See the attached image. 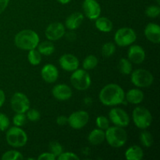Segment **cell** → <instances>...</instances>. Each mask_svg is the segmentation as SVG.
<instances>
[{"label": "cell", "mask_w": 160, "mask_h": 160, "mask_svg": "<svg viewBox=\"0 0 160 160\" xmlns=\"http://www.w3.org/2000/svg\"><path fill=\"white\" fill-rule=\"evenodd\" d=\"M100 102L106 106H116L125 102V92L123 88L115 83L105 85L98 94Z\"/></svg>", "instance_id": "1"}, {"label": "cell", "mask_w": 160, "mask_h": 160, "mask_svg": "<svg viewBox=\"0 0 160 160\" xmlns=\"http://www.w3.org/2000/svg\"><path fill=\"white\" fill-rule=\"evenodd\" d=\"M40 42V38L37 32L31 29L19 31L14 37V44L19 49L29 51L37 48Z\"/></svg>", "instance_id": "2"}, {"label": "cell", "mask_w": 160, "mask_h": 160, "mask_svg": "<svg viewBox=\"0 0 160 160\" xmlns=\"http://www.w3.org/2000/svg\"><path fill=\"white\" fill-rule=\"evenodd\" d=\"M106 141L108 145L112 148H119L123 147L128 141V133L124 128L117 126H109L105 131Z\"/></svg>", "instance_id": "3"}, {"label": "cell", "mask_w": 160, "mask_h": 160, "mask_svg": "<svg viewBox=\"0 0 160 160\" xmlns=\"http://www.w3.org/2000/svg\"><path fill=\"white\" fill-rule=\"evenodd\" d=\"M6 140L8 145L12 148H21L28 143L27 133L20 127H12L6 130Z\"/></svg>", "instance_id": "4"}, {"label": "cell", "mask_w": 160, "mask_h": 160, "mask_svg": "<svg viewBox=\"0 0 160 160\" xmlns=\"http://www.w3.org/2000/svg\"><path fill=\"white\" fill-rule=\"evenodd\" d=\"M132 120L134 125L141 130H145L152 123V115L147 108L137 106L132 112Z\"/></svg>", "instance_id": "5"}, {"label": "cell", "mask_w": 160, "mask_h": 160, "mask_svg": "<svg viewBox=\"0 0 160 160\" xmlns=\"http://www.w3.org/2000/svg\"><path fill=\"white\" fill-rule=\"evenodd\" d=\"M130 75L131 83L138 88H149L154 82L152 73L145 69H136L132 70Z\"/></svg>", "instance_id": "6"}, {"label": "cell", "mask_w": 160, "mask_h": 160, "mask_svg": "<svg viewBox=\"0 0 160 160\" xmlns=\"http://www.w3.org/2000/svg\"><path fill=\"white\" fill-rule=\"evenodd\" d=\"M70 83L76 90L85 91L88 89L92 84V78L88 70L78 68L72 72Z\"/></svg>", "instance_id": "7"}, {"label": "cell", "mask_w": 160, "mask_h": 160, "mask_svg": "<svg viewBox=\"0 0 160 160\" xmlns=\"http://www.w3.org/2000/svg\"><path fill=\"white\" fill-rule=\"evenodd\" d=\"M114 42L120 47H128L132 45L137 39V34L131 28L124 27L116 31L114 34Z\"/></svg>", "instance_id": "8"}, {"label": "cell", "mask_w": 160, "mask_h": 160, "mask_svg": "<svg viewBox=\"0 0 160 160\" xmlns=\"http://www.w3.org/2000/svg\"><path fill=\"white\" fill-rule=\"evenodd\" d=\"M10 106L15 113H26L27 111L30 109L31 102L25 94L17 92L11 98Z\"/></svg>", "instance_id": "9"}, {"label": "cell", "mask_w": 160, "mask_h": 160, "mask_svg": "<svg viewBox=\"0 0 160 160\" xmlns=\"http://www.w3.org/2000/svg\"><path fill=\"white\" fill-rule=\"evenodd\" d=\"M109 119L114 126L127 128L130 124L129 115L124 109L121 108H112L109 112Z\"/></svg>", "instance_id": "10"}, {"label": "cell", "mask_w": 160, "mask_h": 160, "mask_svg": "<svg viewBox=\"0 0 160 160\" xmlns=\"http://www.w3.org/2000/svg\"><path fill=\"white\" fill-rule=\"evenodd\" d=\"M89 121L88 112L84 110L73 112L68 117V124L74 130H81L88 124Z\"/></svg>", "instance_id": "11"}, {"label": "cell", "mask_w": 160, "mask_h": 160, "mask_svg": "<svg viewBox=\"0 0 160 160\" xmlns=\"http://www.w3.org/2000/svg\"><path fill=\"white\" fill-rule=\"evenodd\" d=\"M66 27L60 22H54L48 25L45 31V35L48 41L56 42L64 37Z\"/></svg>", "instance_id": "12"}, {"label": "cell", "mask_w": 160, "mask_h": 160, "mask_svg": "<svg viewBox=\"0 0 160 160\" xmlns=\"http://www.w3.org/2000/svg\"><path fill=\"white\" fill-rule=\"evenodd\" d=\"M84 16L91 20H95L100 17L102 9L97 0H84L82 3Z\"/></svg>", "instance_id": "13"}, {"label": "cell", "mask_w": 160, "mask_h": 160, "mask_svg": "<svg viewBox=\"0 0 160 160\" xmlns=\"http://www.w3.org/2000/svg\"><path fill=\"white\" fill-rule=\"evenodd\" d=\"M59 64L61 68L67 72H73L79 68V59L74 55L70 53H66L60 56L59 59Z\"/></svg>", "instance_id": "14"}, {"label": "cell", "mask_w": 160, "mask_h": 160, "mask_svg": "<svg viewBox=\"0 0 160 160\" xmlns=\"http://www.w3.org/2000/svg\"><path fill=\"white\" fill-rule=\"evenodd\" d=\"M146 54L143 47L139 45H131L128 51V59L132 63L142 64L145 61Z\"/></svg>", "instance_id": "15"}, {"label": "cell", "mask_w": 160, "mask_h": 160, "mask_svg": "<svg viewBox=\"0 0 160 160\" xmlns=\"http://www.w3.org/2000/svg\"><path fill=\"white\" fill-rule=\"evenodd\" d=\"M52 94L59 101H67L73 96L71 88L66 84H58L52 89Z\"/></svg>", "instance_id": "16"}, {"label": "cell", "mask_w": 160, "mask_h": 160, "mask_svg": "<svg viewBox=\"0 0 160 160\" xmlns=\"http://www.w3.org/2000/svg\"><path fill=\"white\" fill-rule=\"evenodd\" d=\"M59 70L57 67L52 63L45 64L41 70V76L42 79L48 84L55 83L59 78Z\"/></svg>", "instance_id": "17"}, {"label": "cell", "mask_w": 160, "mask_h": 160, "mask_svg": "<svg viewBox=\"0 0 160 160\" xmlns=\"http://www.w3.org/2000/svg\"><path fill=\"white\" fill-rule=\"evenodd\" d=\"M144 34L147 40L153 44L160 42V26L156 23H149L144 30Z\"/></svg>", "instance_id": "18"}, {"label": "cell", "mask_w": 160, "mask_h": 160, "mask_svg": "<svg viewBox=\"0 0 160 160\" xmlns=\"http://www.w3.org/2000/svg\"><path fill=\"white\" fill-rule=\"evenodd\" d=\"M84 16L82 12H76L67 17L65 20V27L70 31H73L81 27L84 21Z\"/></svg>", "instance_id": "19"}, {"label": "cell", "mask_w": 160, "mask_h": 160, "mask_svg": "<svg viewBox=\"0 0 160 160\" xmlns=\"http://www.w3.org/2000/svg\"><path fill=\"white\" fill-rule=\"evenodd\" d=\"M145 95L140 88L130 89L127 93H125V101L132 105H138L143 102Z\"/></svg>", "instance_id": "20"}, {"label": "cell", "mask_w": 160, "mask_h": 160, "mask_svg": "<svg viewBox=\"0 0 160 160\" xmlns=\"http://www.w3.org/2000/svg\"><path fill=\"white\" fill-rule=\"evenodd\" d=\"M89 143L92 145H98L106 141V133L103 130L95 128L89 133L88 136Z\"/></svg>", "instance_id": "21"}, {"label": "cell", "mask_w": 160, "mask_h": 160, "mask_svg": "<svg viewBox=\"0 0 160 160\" xmlns=\"http://www.w3.org/2000/svg\"><path fill=\"white\" fill-rule=\"evenodd\" d=\"M124 156L128 160H142L144 157V151L141 146L134 145L125 151Z\"/></svg>", "instance_id": "22"}, {"label": "cell", "mask_w": 160, "mask_h": 160, "mask_svg": "<svg viewBox=\"0 0 160 160\" xmlns=\"http://www.w3.org/2000/svg\"><path fill=\"white\" fill-rule=\"evenodd\" d=\"M95 26L98 31L103 33H109L112 31L113 23L106 17H99L95 20Z\"/></svg>", "instance_id": "23"}, {"label": "cell", "mask_w": 160, "mask_h": 160, "mask_svg": "<svg viewBox=\"0 0 160 160\" xmlns=\"http://www.w3.org/2000/svg\"><path fill=\"white\" fill-rule=\"evenodd\" d=\"M36 48L38 50L39 52L42 54V56H51L52 54H53L55 50H56V48H55V45L52 43V42L48 40L44 41L42 42H39Z\"/></svg>", "instance_id": "24"}, {"label": "cell", "mask_w": 160, "mask_h": 160, "mask_svg": "<svg viewBox=\"0 0 160 160\" xmlns=\"http://www.w3.org/2000/svg\"><path fill=\"white\" fill-rule=\"evenodd\" d=\"M118 69L123 75H130L133 70L132 62L128 58H121L119 61Z\"/></svg>", "instance_id": "25"}, {"label": "cell", "mask_w": 160, "mask_h": 160, "mask_svg": "<svg viewBox=\"0 0 160 160\" xmlns=\"http://www.w3.org/2000/svg\"><path fill=\"white\" fill-rule=\"evenodd\" d=\"M98 64V59L94 55H89L84 58L82 62L83 69L85 70H92L95 69Z\"/></svg>", "instance_id": "26"}, {"label": "cell", "mask_w": 160, "mask_h": 160, "mask_svg": "<svg viewBox=\"0 0 160 160\" xmlns=\"http://www.w3.org/2000/svg\"><path fill=\"white\" fill-rule=\"evenodd\" d=\"M139 139H140L142 145L145 148H150L153 145V142H154L152 134L151 132L146 131V129L143 130V131H142Z\"/></svg>", "instance_id": "27"}, {"label": "cell", "mask_w": 160, "mask_h": 160, "mask_svg": "<svg viewBox=\"0 0 160 160\" xmlns=\"http://www.w3.org/2000/svg\"><path fill=\"white\" fill-rule=\"evenodd\" d=\"M42 59V56L37 48H34L28 51V60L30 64L33 66H38L41 63Z\"/></svg>", "instance_id": "28"}, {"label": "cell", "mask_w": 160, "mask_h": 160, "mask_svg": "<svg viewBox=\"0 0 160 160\" xmlns=\"http://www.w3.org/2000/svg\"><path fill=\"white\" fill-rule=\"evenodd\" d=\"M23 154L17 150H9L2 155V160H20L23 159Z\"/></svg>", "instance_id": "29"}, {"label": "cell", "mask_w": 160, "mask_h": 160, "mask_svg": "<svg viewBox=\"0 0 160 160\" xmlns=\"http://www.w3.org/2000/svg\"><path fill=\"white\" fill-rule=\"evenodd\" d=\"M116 49H117V47H116L115 43L106 42L102 47V54L106 57H110L113 56L114 53L116 52Z\"/></svg>", "instance_id": "30"}, {"label": "cell", "mask_w": 160, "mask_h": 160, "mask_svg": "<svg viewBox=\"0 0 160 160\" xmlns=\"http://www.w3.org/2000/svg\"><path fill=\"white\" fill-rule=\"evenodd\" d=\"M95 124H96L97 128L106 131L110 126V120L108 117H104V116H98L95 120Z\"/></svg>", "instance_id": "31"}, {"label": "cell", "mask_w": 160, "mask_h": 160, "mask_svg": "<svg viewBox=\"0 0 160 160\" xmlns=\"http://www.w3.org/2000/svg\"><path fill=\"white\" fill-rule=\"evenodd\" d=\"M145 15L149 18H157L160 14V7L159 5H152L148 6L145 11Z\"/></svg>", "instance_id": "32"}, {"label": "cell", "mask_w": 160, "mask_h": 160, "mask_svg": "<svg viewBox=\"0 0 160 160\" xmlns=\"http://www.w3.org/2000/svg\"><path fill=\"white\" fill-rule=\"evenodd\" d=\"M48 148H49L50 152L54 155L56 159L63 152V148H62V145L58 142H50L49 145H48Z\"/></svg>", "instance_id": "33"}, {"label": "cell", "mask_w": 160, "mask_h": 160, "mask_svg": "<svg viewBox=\"0 0 160 160\" xmlns=\"http://www.w3.org/2000/svg\"><path fill=\"white\" fill-rule=\"evenodd\" d=\"M27 119L26 114L25 113H16L12 117V123L16 127H23L26 123Z\"/></svg>", "instance_id": "34"}, {"label": "cell", "mask_w": 160, "mask_h": 160, "mask_svg": "<svg viewBox=\"0 0 160 160\" xmlns=\"http://www.w3.org/2000/svg\"><path fill=\"white\" fill-rule=\"evenodd\" d=\"M26 117L28 120L31 122H36L40 120L41 113L38 109H31L30 108L26 112Z\"/></svg>", "instance_id": "35"}, {"label": "cell", "mask_w": 160, "mask_h": 160, "mask_svg": "<svg viewBox=\"0 0 160 160\" xmlns=\"http://www.w3.org/2000/svg\"><path fill=\"white\" fill-rule=\"evenodd\" d=\"M59 160H79L80 157L73 152H62L57 157Z\"/></svg>", "instance_id": "36"}, {"label": "cell", "mask_w": 160, "mask_h": 160, "mask_svg": "<svg viewBox=\"0 0 160 160\" xmlns=\"http://www.w3.org/2000/svg\"><path fill=\"white\" fill-rule=\"evenodd\" d=\"M10 125V120L6 114L0 112V131H6Z\"/></svg>", "instance_id": "37"}, {"label": "cell", "mask_w": 160, "mask_h": 160, "mask_svg": "<svg viewBox=\"0 0 160 160\" xmlns=\"http://www.w3.org/2000/svg\"><path fill=\"white\" fill-rule=\"evenodd\" d=\"M38 160H55L56 157L53 154H52L50 152H45L42 153L38 157Z\"/></svg>", "instance_id": "38"}, {"label": "cell", "mask_w": 160, "mask_h": 160, "mask_svg": "<svg viewBox=\"0 0 160 160\" xmlns=\"http://www.w3.org/2000/svg\"><path fill=\"white\" fill-rule=\"evenodd\" d=\"M56 122L57 123V125H59V126H64V125L67 124V123H68V117H67L64 115L59 116L56 118Z\"/></svg>", "instance_id": "39"}, {"label": "cell", "mask_w": 160, "mask_h": 160, "mask_svg": "<svg viewBox=\"0 0 160 160\" xmlns=\"http://www.w3.org/2000/svg\"><path fill=\"white\" fill-rule=\"evenodd\" d=\"M9 3V0H0V15L6 10Z\"/></svg>", "instance_id": "40"}, {"label": "cell", "mask_w": 160, "mask_h": 160, "mask_svg": "<svg viewBox=\"0 0 160 160\" xmlns=\"http://www.w3.org/2000/svg\"><path fill=\"white\" fill-rule=\"evenodd\" d=\"M6 102V94L2 89L0 88V108L4 105Z\"/></svg>", "instance_id": "41"}, {"label": "cell", "mask_w": 160, "mask_h": 160, "mask_svg": "<svg viewBox=\"0 0 160 160\" xmlns=\"http://www.w3.org/2000/svg\"><path fill=\"white\" fill-rule=\"evenodd\" d=\"M57 2H59L62 5H66L70 3V2H71V0H57Z\"/></svg>", "instance_id": "42"}, {"label": "cell", "mask_w": 160, "mask_h": 160, "mask_svg": "<svg viewBox=\"0 0 160 160\" xmlns=\"http://www.w3.org/2000/svg\"><path fill=\"white\" fill-rule=\"evenodd\" d=\"M156 2H157L158 5H159V3H160V0H156Z\"/></svg>", "instance_id": "43"}]
</instances>
